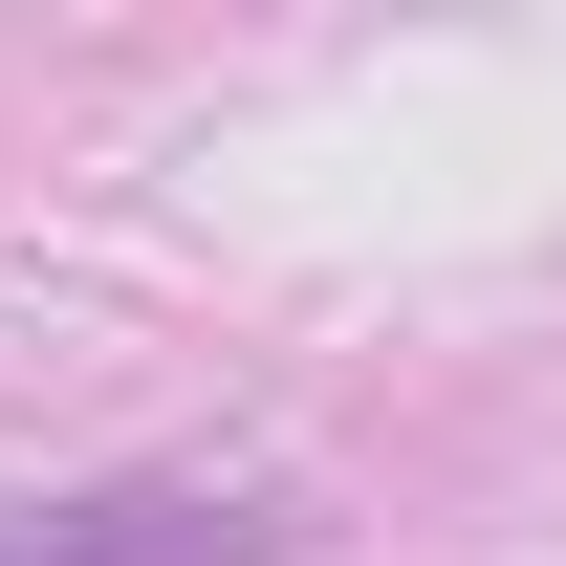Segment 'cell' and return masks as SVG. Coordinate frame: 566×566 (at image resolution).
<instances>
[{"instance_id": "6da1fadb", "label": "cell", "mask_w": 566, "mask_h": 566, "mask_svg": "<svg viewBox=\"0 0 566 566\" xmlns=\"http://www.w3.org/2000/svg\"><path fill=\"white\" fill-rule=\"evenodd\" d=\"M283 523L218 480H109V501H0V566H262Z\"/></svg>"}]
</instances>
